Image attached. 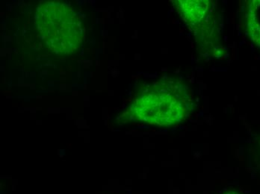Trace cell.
I'll use <instances>...</instances> for the list:
<instances>
[{
	"label": "cell",
	"mask_w": 260,
	"mask_h": 194,
	"mask_svg": "<svg viewBox=\"0 0 260 194\" xmlns=\"http://www.w3.org/2000/svg\"><path fill=\"white\" fill-rule=\"evenodd\" d=\"M190 95L180 82L165 79L147 84L129 108V116L136 122L150 125H177L190 111Z\"/></svg>",
	"instance_id": "1"
},
{
	"label": "cell",
	"mask_w": 260,
	"mask_h": 194,
	"mask_svg": "<svg viewBox=\"0 0 260 194\" xmlns=\"http://www.w3.org/2000/svg\"><path fill=\"white\" fill-rule=\"evenodd\" d=\"M35 28L47 50L59 57L78 53L83 42L79 14L61 1L40 3L35 13Z\"/></svg>",
	"instance_id": "2"
},
{
	"label": "cell",
	"mask_w": 260,
	"mask_h": 194,
	"mask_svg": "<svg viewBox=\"0 0 260 194\" xmlns=\"http://www.w3.org/2000/svg\"><path fill=\"white\" fill-rule=\"evenodd\" d=\"M177 12L184 20L191 24L203 20L209 9L208 1H176Z\"/></svg>",
	"instance_id": "3"
},
{
	"label": "cell",
	"mask_w": 260,
	"mask_h": 194,
	"mask_svg": "<svg viewBox=\"0 0 260 194\" xmlns=\"http://www.w3.org/2000/svg\"><path fill=\"white\" fill-rule=\"evenodd\" d=\"M245 26L250 40L260 47V0H253L247 4Z\"/></svg>",
	"instance_id": "4"
},
{
	"label": "cell",
	"mask_w": 260,
	"mask_h": 194,
	"mask_svg": "<svg viewBox=\"0 0 260 194\" xmlns=\"http://www.w3.org/2000/svg\"><path fill=\"white\" fill-rule=\"evenodd\" d=\"M228 194H235V193H228Z\"/></svg>",
	"instance_id": "5"
}]
</instances>
